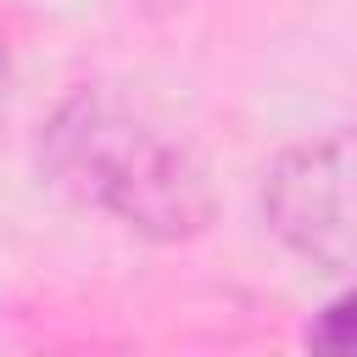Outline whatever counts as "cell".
Instances as JSON below:
<instances>
[{
	"label": "cell",
	"mask_w": 357,
	"mask_h": 357,
	"mask_svg": "<svg viewBox=\"0 0 357 357\" xmlns=\"http://www.w3.org/2000/svg\"><path fill=\"white\" fill-rule=\"evenodd\" d=\"M33 162L50 190L156 245H184L218 218L201 156L139 100L106 84H84L56 100L39 123Z\"/></svg>",
	"instance_id": "1"
},
{
	"label": "cell",
	"mask_w": 357,
	"mask_h": 357,
	"mask_svg": "<svg viewBox=\"0 0 357 357\" xmlns=\"http://www.w3.org/2000/svg\"><path fill=\"white\" fill-rule=\"evenodd\" d=\"M262 223L307 268L357 279V128L279 151L262 173Z\"/></svg>",
	"instance_id": "2"
},
{
	"label": "cell",
	"mask_w": 357,
	"mask_h": 357,
	"mask_svg": "<svg viewBox=\"0 0 357 357\" xmlns=\"http://www.w3.org/2000/svg\"><path fill=\"white\" fill-rule=\"evenodd\" d=\"M307 346L312 351H335V357H357V279H351V290H340L329 307L312 312Z\"/></svg>",
	"instance_id": "3"
},
{
	"label": "cell",
	"mask_w": 357,
	"mask_h": 357,
	"mask_svg": "<svg viewBox=\"0 0 357 357\" xmlns=\"http://www.w3.org/2000/svg\"><path fill=\"white\" fill-rule=\"evenodd\" d=\"M11 84H17V67H11V39H6V28H0V117H6V106H11Z\"/></svg>",
	"instance_id": "4"
},
{
	"label": "cell",
	"mask_w": 357,
	"mask_h": 357,
	"mask_svg": "<svg viewBox=\"0 0 357 357\" xmlns=\"http://www.w3.org/2000/svg\"><path fill=\"white\" fill-rule=\"evenodd\" d=\"M134 6H145V11H173V6H184V0H134Z\"/></svg>",
	"instance_id": "5"
}]
</instances>
